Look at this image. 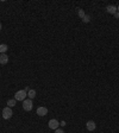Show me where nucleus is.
<instances>
[{"label":"nucleus","instance_id":"423d86ee","mask_svg":"<svg viewBox=\"0 0 119 133\" xmlns=\"http://www.w3.org/2000/svg\"><path fill=\"white\" fill-rule=\"evenodd\" d=\"M86 127H87L88 131H94L95 127H96V125H95V122H94L93 120H88L87 122H86Z\"/></svg>","mask_w":119,"mask_h":133},{"label":"nucleus","instance_id":"9b49d317","mask_svg":"<svg viewBox=\"0 0 119 133\" xmlns=\"http://www.w3.org/2000/svg\"><path fill=\"white\" fill-rule=\"evenodd\" d=\"M7 49H9V46L6 44H0V54H5L7 51Z\"/></svg>","mask_w":119,"mask_h":133},{"label":"nucleus","instance_id":"1a4fd4ad","mask_svg":"<svg viewBox=\"0 0 119 133\" xmlns=\"http://www.w3.org/2000/svg\"><path fill=\"white\" fill-rule=\"evenodd\" d=\"M28 97L29 99H35V97H36V90H35V89H30V90H29L28 92Z\"/></svg>","mask_w":119,"mask_h":133},{"label":"nucleus","instance_id":"a211bd4d","mask_svg":"<svg viewBox=\"0 0 119 133\" xmlns=\"http://www.w3.org/2000/svg\"><path fill=\"white\" fill-rule=\"evenodd\" d=\"M117 10H118V12H119V5H118V7H117Z\"/></svg>","mask_w":119,"mask_h":133},{"label":"nucleus","instance_id":"ddd939ff","mask_svg":"<svg viewBox=\"0 0 119 133\" xmlns=\"http://www.w3.org/2000/svg\"><path fill=\"white\" fill-rule=\"evenodd\" d=\"M82 22H83V23H89V22H91V17L86 14V16L82 18Z\"/></svg>","mask_w":119,"mask_h":133},{"label":"nucleus","instance_id":"9d476101","mask_svg":"<svg viewBox=\"0 0 119 133\" xmlns=\"http://www.w3.org/2000/svg\"><path fill=\"white\" fill-rule=\"evenodd\" d=\"M16 102H17L16 99H10V100L7 101V107H10V108L14 107V106H16Z\"/></svg>","mask_w":119,"mask_h":133},{"label":"nucleus","instance_id":"f257e3e1","mask_svg":"<svg viewBox=\"0 0 119 133\" xmlns=\"http://www.w3.org/2000/svg\"><path fill=\"white\" fill-rule=\"evenodd\" d=\"M28 97V93L25 92L24 89H22V90H18V92L14 94V99L17 101H24L25 99Z\"/></svg>","mask_w":119,"mask_h":133},{"label":"nucleus","instance_id":"6ab92c4d","mask_svg":"<svg viewBox=\"0 0 119 133\" xmlns=\"http://www.w3.org/2000/svg\"><path fill=\"white\" fill-rule=\"evenodd\" d=\"M0 30H1V24H0Z\"/></svg>","mask_w":119,"mask_h":133},{"label":"nucleus","instance_id":"2eb2a0df","mask_svg":"<svg viewBox=\"0 0 119 133\" xmlns=\"http://www.w3.org/2000/svg\"><path fill=\"white\" fill-rule=\"evenodd\" d=\"M114 17H115L117 19H119V12H118V11H117V12L114 13Z\"/></svg>","mask_w":119,"mask_h":133},{"label":"nucleus","instance_id":"0eeeda50","mask_svg":"<svg viewBox=\"0 0 119 133\" xmlns=\"http://www.w3.org/2000/svg\"><path fill=\"white\" fill-rule=\"evenodd\" d=\"M106 11H107V13L114 14L118 10H117V6H114V5H108V6L106 7Z\"/></svg>","mask_w":119,"mask_h":133},{"label":"nucleus","instance_id":"4468645a","mask_svg":"<svg viewBox=\"0 0 119 133\" xmlns=\"http://www.w3.org/2000/svg\"><path fill=\"white\" fill-rule=\"evenodd\" d=\"M55 133H64V131L61 128H57V129H55Z\"/></svg>","mask_w":119,"mask_h":133},{"label":"nucleus","instance_id":"6e6552de","mask_svg":"<svg viewBox=\"0 0 119 133\" xmlns=\"http://www.w3.org/2000/svg\"><path fill=\"white\" fill-rule=\"evenodd\" d=\"M9 62V56L6 54H0V64H7Z\"/></svg>","mask_w":119,"mask_h":133},{"label":"nucleus","instance_id":"20e7f679","mask_svg":"<svg viewBox=\"0 0 119 133\" xmlns=\"http://www.w3.org/2000/svg\"><path fill=\"white\" fill-rule=\"evenodd\" d=\"M48 125H49V128L50 129H57L60 127V121L56 119H51V120H49Z\"/></svg>","mask_w":119,"mask_h":133},{"label":"nucleus","instance_id":"f03ea898","mask_svg":"<svg viewBox=\"0 0 119 133\" xmlns=\"http://www.w3.org/2000/svg\"><path fill=\"white\" fill-rule=\"evenodd\" d=\"M32 107H33V103H32L31 99H25V100L23 101V108H24V110L30 112V110L32 109Z\"/></svg>","mask_w":119,"mask_h":133},{"label":"nucleus","instance_id":"f8f14e48","mask_svg":"<svg viewBox=\"0 0 119 133\" xmlns=\"http://www.w3.org/2000/svg\"><path fill=\"white\" fill-rule=\"evenodd\" d=\"M78 14L80 18H83V17L86 16V13H85V11H83L82 9H78Z\"/></svg>","mask_w":119,"mask_h":133},{"label":"nucleus","instance_id":"39448f33","mask_svg":"<svg viewBox=\"0 0 119 133\" xmlns=\"http://www.w3.org/2000/svg\"><path fill=\"white\" fill-rule=\"evenodd\" d=\"M37 114L39 116H45L48 114V108L46 107H38L37 108Z\"/></svg>","mask_w":119,"mask_h":133},{"label":"nucleus","instance_id":"dca6fc26","mask_svg":"<svg viewBox=\"0 0 119 133\" xmlns=\"http://www.w3.org/2000/svg\"><path fill=\"white\" fill-rule=\"evenodd\" d=\"M60 125H61L62 127H63V126H66V121H61V122H60Z\"/></svg>","mask_w":119,"mask_h":133},{"label":"nucleus","instance_id":"f3484780","mask_svg":"<svg viewBox=\"0 0 119 133\" xmlns=\"http://www.w3.org/2000/svg\"><path fill=\"white\" fill-rule=\"evenodd\" d=\"M24 90H25V92L28 93V92H29V90H30V88H29V87H25V88H24Z\"/></svg>","mask_w":119,"mask_h":133},{"label":"nucleus","instance_id":"7ed1b4c3","mask_svg":"<svg viewBox=\"0 0 119 133\" xmlns=\"http://www.w3.org/2000/svg\"><path fill=\"white\" fill-rule=\"evenodd\" d=\"M12 114H13L12 108H10V107H5L4 109H3V118H4L5 120H9L10 118H12Z\"/></svg>","mask_w":119,"mask_h":133}]
</instances>
